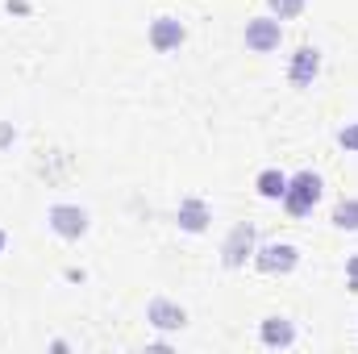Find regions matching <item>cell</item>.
Listing matches in <instances>:
<instances>
[{
	"mask_svg": "<svg viewBox=\"0 0 358 354\" xmlns=\"http://www.w3.org/2000/svg\"><path fill=\"white\" fill-rule=\"evenodd\" d=\"M321 200V176L313 171H300V176H287V192H283V208L292 217H308Z\"/></svg>",
	"mask_w": 358,
	"mask_h": 354,
	"instance_id": "1",
	"label": "cell"
},
{
	"mask_svg": "<svg viewBox=\"0 0 358 354\" xmlns=\"http://www.w3.org/2000/svg\"><path fill=\"white\" fill-rule=\"evenodd\" d=\"M250 263L259 267L263 275H287V271H296V263H300V250L292 242H267V246H255V259Z\"/></svg>",
	"mask_w": 358,
	"mask_h": 354,
	"instance_id": "2",
	"label": "cell"
},
{
	"mask_svg": "<svg viewBox=\"0 0 358 354\" xmlns=\"http://www.w3.org/2000/svg\"><path fill=\"white\" fill-rule=\"evenodd\" d=\"M250 259H255V225L242 221V225L229 229V238L221 246V263L229 267V271H238V267H246Z\"/></svg>",
	"mask_w": 358,
	"mask_h": 354,
	"instance_id": "3",
	"label": "cell"
},
{
	"mask_svg": "<svg viewBox=\"0 0 358 354\" xmlns=\"http://www.w3.org/2000/svg\"><path fill=\"white\" fill-rule=\"evenodd\" d=\"M46 221H50V229H55L63 242H80V238L88 234V213H84L80 204H55V208L46 213Z\"/></svg>",
	"mask_w": 358,
	"mask_h": 354,
	"instance_id": "4",
	"label": "cell"
},
{
	"mask_svg": "<svg viewBox=\"0 0 358 354\" xmlns=\"http://www.w3.org/2000/svg\"><path fill=\"white\" fill-rule=\"evenodd\" d=\"M279 42H283L279 17H255V21H246V50L271 55V50H279Z\"/></svg>",
	"mask_w": 358,
	"mask_h": 354,
	"instance_id": "5",
	"label": "cell"
},
{
	"mask_svg": "<svg viewBox=\"0 0 358 354\" xmlns=\"http://www.w3.org/2000/svg\"><path fill=\"white\" fill-rule=\"evenodd\" d=\"M317 76H321V50H317V46H300V50L292 55V63H287V80H292L296 88H308Z\"/></svg>",
	"mask_w": 358,
	"mask_h": 354,
	"instance_id": "6",
	"label": "cell"
},
{
	"mask_svg": "<svg viewBox=\"0 0 358 354\" xmlns=\"http://www.w3.org/2000/svg\"><path fill=\"white\" fill-rule=\"evenodd\" d=\"M146 321H150L155 330H183V325H187V309L176 304V300H167V296H155V300L146 304Z\"/></svg>",
	"mask_w": 358,
	"mask_h": 354,
	"instance_id": "7",
	"label": "cell"
},
{
	"mask_svg": "<svg viewBox=\"0 0 358 354\" xmlns=\"http://www.w3.org/2000/svg\"><path fill=\"white\" fill-rule=\"evenodd\" d=\"M183 42H187V29H183L179 17H159V21L150 25V46H155L159 55H171Z\"/></svg>",
	"mask_w": 358,
	"mask_h": 354,
	"instance_id": "8",
	"label": "cell"
},
{
	"mask_svg": "<svg viewBox=\"0 0 358 354\" xmlns=\"http://www.w3.org/2000/svg\"><path fill=\"white\" fill-rule=\"evenodd\" d=\"M176 221H179V229H183V234H204V229H208V221H213V208H208L200 196H183V200H179Z\"/></svg>",
	"mask_w": 358,
	"mask_h": 354,
	"instance_id": "9",
	"label": "cell"
},
{
	"mask_svg": "<svg viewBox=\"0 0 358 354\" xmlns=\"http://www.w3.org/2000/svg\"><path fill=\"white\" fill-rule=\"evenodd\" d=\"M259 342H263L267 351H287V346L296 342V325H292L287 317H267V321L259 325Z\"/></svg>",
	"mask_w": 358,
	"mask_h": 354,
	"instance_id": "10",
	"label": "cell"
},
{
	"mask_svg": "<svg viewBox=\"0 0 358 354\" xmlns=\"http://www.w3.org/2000/svg\"><path fill=\"white\" fill-rule=\"evenodd\" d=\"M255 192H259L263 200H283V192H287V176H283L279 167H267V171H259V179H255Z\"/></svg>",
	"mask_w": 358,
	"mask_h": 354,
	"instance_id": "11",
	"label": "cell"
},
{
	"mask_svg": "<svg viewBox=\"0 0 358 354\" xmlns=\"http://www.w3.org/2000/svg\"><path fill=\"white\" fill-rule=\"evenodd\" d=\"M334 225L338 229H346V234H358V200H338V208H334Z\"/></svg>",
	"mask_w": 358,
	"mask_h": 354,
	"instance_id": "12",
	"label": "cell"
},
{
	"mask_svg": "<svg viewBox=\"0 0 358 354\" xmlns=\"http://www.w3.org/2000/svg\"><path fill=\"white\" fill-rule=\"evenodd\" d=\"M300 13H304V0H271V17H279V21H292Z\"/></svg>",
	"mask_w": 358,
	"mask_h": 354,
	"instance_id": "13",
	"label": "cell"
},
{
	"mask_svg": "<svg viewBox=\"0 0 358 354\" xmlns=\"http://www.w3.org/2000/svg\"><path fill=\"white\" fill-rule=\"evenodd\" d=\"M338 146H342L346 155H358V121H350V125L338 129Z\"/></svg>",
	"mask_w": 358,
	"mask_h": 354,
	"instance_id": "14",
	"label": "cell"
},
{
	"mask_svg": "<svg viewBox=\"0 0 358 354\" xmlns=\"http://www.w3.org/2000/svg\"><path fill=\"white\" fill-rule=\"evenodd\" d=\"M346 288H350V292H358V255L346 263Z\"/></svg>",
	"mask_w": 358,
	"mask_h": 354,
	"instance_id": "15",
	"label": "cell"
},
{
	"mask_svg": "<svg viewBox=\"0 0 358 354\" xmlns=\"http://www.w3.org/2000/svg\"><path fill=\"white\" fill-rule=\"evenodd\" d=\"M4 8L17 13V17H25V13H29V0H4Z\"/></svg>",
	"mask_w": 358,
	"mask_h": 354,
	"instance_id": "16",
	"label": "cell"
},
{
	"mask_svg": "<svg viewBox=\"0 0 358 354\" xmlns=\"http://www.w3.org/2000/svg\"><path fill=\"white\" fill-rule=\"evenodd\" d=\"M13 138H17V129H13V125H4V121H0V150H4V146H13Z\"/></svg>",
	"mask_w": 358,
	"mask_h": 354,
	"instance_id": "17",
	"label": "cell"
},
{
	"mask_svg": "<svg viewBox=\"0 0 358 354\" xmlns=\"http://www.w3.org/2000/svg\"><path fill=\"white\" fill-rule=\"evenodd\" d=\"M0 250H4V229H0Z\"/></svg>",
	"mask_w": 358,
	"mask_h": 354,
	"instance_id": "18",
	"label": "cell"
}]
</instances>
